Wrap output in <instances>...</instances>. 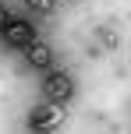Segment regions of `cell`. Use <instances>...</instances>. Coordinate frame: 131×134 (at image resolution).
<instances>
[{
    "instance_id": "cell-1",
    "label": "cell",
    "mask_w": 131,
    "mask_h": 134,
    "mask_svg": "<svg viewBox=\"0 0 131 134\" xmlns=\"http://www.w3.org/2000/svg\"><path fill=\"white\" fill-rule=\"evenodd\" d=\"M64 124V109H60V102H43V106H35L32 113H28V127H32L35 134H53L57 127Z\"/></svg>"
},
{
    "instance_id": "cell-2",
    "label": "cell",
    "mask_w": 131,
    "mask_h": 134,
    "mask_svg": "<svg viewBox=\"0 0 131 134\" xmlns=\"http://www.w3.org/2000/svg\"><path fill=\"white\" fill-rule=\"evenodd\" d=\"M43 92H46V99H50V102H67L71 95H75V81H71L64 71L50 67L46 78H43Z\"/></svg>"
},
{
    "instance_id": "cell-3",
    "label": "cell",
    "mask_w": 131,
    "mask_h": 134,
    "mask_svg": "<svg viewBox=\"0 0 131 134\" xmlns=\"http://www.w3.org/2000/svg\"><path fill=\"white\" fill-rule=\"evenodd\" d=\"M25 60H28V67H39V71H50V67H53V53H50V46H46V42L32 39V42L25 46Z\"/></svg>"
},
{
    "instance_id": "cell-4",
    "label": "cell",
    "mask_w": 131,
    "mask_h": 134,
    "mask_svg": "<svg viewBox=\"0 0 131 134\" xmlns=\"http://www.w3.org/2000/svg\"><path fill=\"white\" fill-rule=\"evenodd\" d=\"M4 35H7V42H11V46H21V49L35 39V32H32V25H28V21H7Z\"/></svg>"
},
{
    "instance_id": "cell-5",
    "label": "cell",
    "mask_w": 131,
    "mask_h": 134,
    "mask_svg": "<svg viewBox=\"0 0 131 134\" xmlns=\"http://www.w3.org/2000/svg\"><path fill=\"white\" fill-rule=\"evenodd\" d=\"M96 39L103 42V49H113V46H117V32H113L110 25H99L96 28Z\"/></svg>"
},
{
    "instance_id": "cell-6",
    "label": "cell",
    "mask_w": 131,
    "mask_h": 134,
    "mask_svg": "<svg viewBox=\"0 0 131 134\" xmlns=\"http://www.w3.org/2000/svg\"><path fill=\"white\" fill-rule=\"evenodd\" d=\"M28 11H39V14H50L53 11V0H25Z\"/></svg>"
},
{
    "instance_id": "cell-7",
    "label": "cell",
    "mask_w": 131,
    "mask_h": 134,
    "mask_svg": "<svg viewBox=\"0 0 131 134\" xmlns=\"http://www.w3.org/2000/svg\"><path fill=\"white\" fill-rule=\"evenodd\" d=\"M7 21H11V14H7L4 7H0V35H4V28H7Z\"/></svg>"
}]
</instances>
